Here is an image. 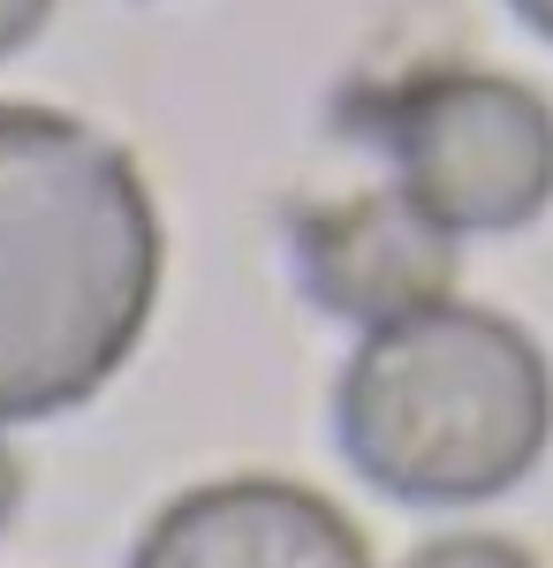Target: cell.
<instances>
[{"mask_svg":"<svg viewBox=\"0 0 553 568\" xmlns=\"http://www.w3.org/2000/svg\"><path fill=\"white\" fill-rule=\"evenodd\" d=\"M402 568H539L515 538H485V530H455V538H432L418 546Z\"/></svg>","mask_w":553,"mask_h":568,"instance_id":"6","label":"cell"},{"mask_svg":"<svg viewBox=\"0 0 553 568\" xmlns=\"http://www.w3.org/2000/svg\"><path fill=\"white\" fill-rule=\"evenodd\" d=\"M289 265L311 304L341 326H386L455 288V227L410 190H364L341 205H311L289 220Z\"/></svg>","mask_w":553,"mask_h":568,"instance_id":"4","label":"cell"},{"mask_svg":"<svg viewBox=\"0 0 553 568\" xmlns=\"http://www.w3.org/2000/svg\"><path fill=\"white\" fill-rule=\"evenodd\" d=\"M46 23H53V0H0V61L23 53Z\"/></svg>","mask_w":553,"mask_h":568,"instance_id":"7","label":"cell"},{"mask_svg":"<svg viewBox=\"0 0 553 568\" xmlns=\"http://www.w3.org/2000/svg\"><path fill=\"white\" fill-rule=\"evenodd\" d=\"M509 16L523 23V31H539V39L553 45V0H509Z\"/></svg>","mask_w":553,"mask_h":568,"instance_id":"9","label":"cell"},{"mask_svg":"<svg viewBox=\"0 0 553 568\" xmlns=\"http://www.w3.org/2000/svg\"><path fill=\"white\" fill-rule=\"evenodd\" d=\"M129 568H372V554L364 530L311 485L213 478L144 524Z\"/></svg>","mask_w":553,"mask_h":568,"instance_id":"5","label":"cell"},{"mask_svg":"<svg viewBox=\"0 0 553 568\" xmlns=\"http://www.w3.org/2000/svg\"><path fill=\"white\" fill-rule=\"evenodd\" d=\"M16 508H23V463H16V447L0 439V530L16 524Z\"/></svg>","mask_w":553,"mask_h":568,"instance_id":"8","label":"cell"},{"mask_svg":"<svg viewBox=\"0 0 553 568\" xmlns=\"http://www.w3.org/2000/svg\"><path fill=\"white\" fill-rule=\"evenodd\" d=\"M349 130L455 235H515L553 205V106L501 69H410L356 91Z\"/></svg>","mask_w":553,"mask_h":568,"instance_id":"3","label":"cell"},{"mask_svg":"<svg viewBox=\"0 0 553 568\" xmlns=\"http://www.w3.org/2000/svg\"><path fill=\"white\" fill-rule=\"evenodd\" d=\"M334 439L402 508H477L539 470L553 439L546 349L477 304H425L364 326L334 387Z\"/></svg>","mask_w":553,"mask_h":568,"instance_id":"2","label":"cell"},{"mask_svg":"<svg viewBox=\"0 0 553 568\" xmlns=\"http://www.w3.org/2000/svg\"><path fill=\"white\" fill-rule=\"evenodd\" d=\"M160 304V213L114 136L0 99V425L107 387Z\"/></svg>","mask_w":553,"mask_h":568,"instance_id":"1","label":"cell"}]
</instances>
